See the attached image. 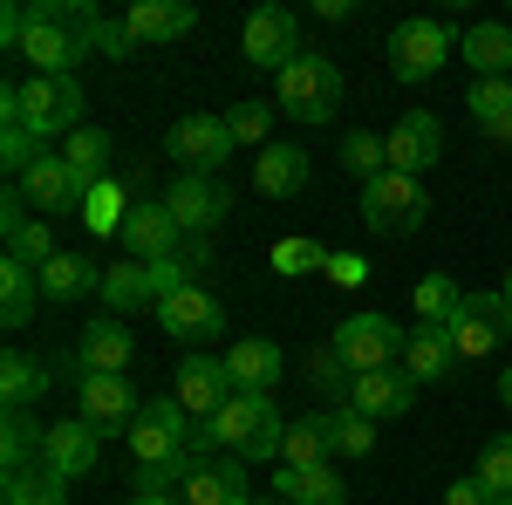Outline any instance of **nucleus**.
<instances>
[{
  "instance_id": "nucleus-42",
  "label": "nucleus",
  "mask_w": 512,
  "mask_h": 505,
  "mask_svg": "<svg viewBox=\"0 0 512 505\" xmlns=\"http://www.w3.org/2000/svg\"><path fill=\"white\" fill-rule=\"evenodd\" d=\"M308 383H315L321 396H335V410H349L355 376H349V362H342L335 349H315V355H308Z\"/></svg>"
},
{
  "instance_id": "nucleus-40",
  "label": "nucleus",
  "mask_w": 512,
  "mask_h": 505,
  "mask_svg": "<svg viewBox=\"0 0 512 505\" xmlns=\"http://www.w3.org/2000/svg\"><path fill=\"white\" fill-rule=\"evenodd\" d=\"M41 437H48V430H35V424H28V410H7V437H0L7 478H14V471H35L28 458H41Z\"/></svg>"
},
{
  "instance_id": "nucleus-55",
  "label": "nucleus",
  "mask_w": 512,
  "mask_h": 505,
  "mask_svg": "<svg viewBox=\"0 0 512 505\" xmlns=\"http://www.w3.org/2000/svg\"><path fill=\"white\" fill-rule=\"evenodd\" d=\"M499 505H512V499H499Z\"/></svg>"
},
{
  "instance_id": "nucleus-28",
  "label": "nucleus",
  "mask_w": 512,
  "mask_h": 505,
  "mask_svg": "<svg viewBox=\"0 0 512 505\" xmlns=\"http://www.w3.org/2000/svg\"><path fill=\"white\" fill-rule=\"evenodd\" d=\"M458 55L478 69V82L485 76H512V28H499V21H472V28L458 35Z\"/></svg>"
},
{
  "instance_id": "nucleus-10",
  "label": "nucleus",
  "mask_w": 512,
  "mask_h": 505,
  "mask_svg": "<svg viewBox=\"0 0 512 505\" xmlns=\"http://www.w3.org/2000/svg\"><path fill=\"white\" fill-rule=\"evenodd\" d=\"M164 151L178 171H198V178H219V164L233 157V130L226 117H212V110H198V117H178L164 130Z\"/></svg>"
},
{
  "instance_id": "nucleus-47",
  "label": "nucleus",
  "mask_w": 512,
  "mask_h": 505,
  "mask_svg": "<svg viewBox=\"0 0 512 505\" xmlns=\"http://www.w3.org/2000/svg\"><path fill=\"white\" fill-rule=\"evenodd\" d=\"M96 48H103L110 62H130V55H137V41H130V28H123V21H110V14H103V35H96Z\"/></svg>"
},
{
  "instance_id": "nucleus-7",
  "label": "nucleus",
  "mask_w": 512,
  "mask_h": 505,
  "mask_svg": "<svg viewBox=\"0 0 512 505\" xmlns=\"http://www.w3.org/2000/svg\"><path fill=\"white\" fill-rule=\"evenodd\" d=\"M431 219V198H424V178H403V171H383V178H369L362 185V226L369 233H417Z\"/></svg>"
},
{
  "instance_id": "nucleus-20",
  "label": "nucleus",
  "mask_w": 512,
  "mask_h": 505,
  "mask_svg": "<svg viewBox=\"0 0 512 505\" xmlns=\"http://www.w3.org/2000/svg\"><path fill=\"white\" fill-rule=\"evenodd\" d=\"M130 355H137V342H130V328H123L117 314L89 321V328H82V342H76L82 376H123V369H130Z\"/></svg>"
},
{
  "instance_id": "nucleus-4",
  "label": "nucleus",
  "mask_w": 512,
  "mask_h": 505,
  "mask_svg": "<svg viewBox=\"0 0 512 505\" xmlns=\"http://www.w3.org/2000/svg\"><path fill=\"white\" fill-rule=\"evenodd\" d=\"M335 103H342V69H335L328 55H308V48H301L274 82V110L294 117V123H328Z\"/></svg>"
},
{
  "instance_id": "nucleus-37",
  "label": "nucleus",
  "mask_w": 512,
  "mask_h": 505,
  "mask_svg": "<svg viewBox=\"0 0 512 505\" xmlns=\"http://www.w3.org/2000/svg\"><path fill=\"white\" fill-rule=\"evenodd\" d=\"M62 157H69V171H76V185H82V192L110 178V137H103V130H89V123H82L76 137L62 144Z\"/></svg>"
},
{
  "instance_id": "nucleus-32",
  "label": "nucleus",
  "mask_w": 512,
  "mask_h": 505,
  "mask_svg": "<svg viewBox=\"0 0 512 505\" xmlns=\"http://www.w3.org/2000/svg\"><path fill=\"white\" fill-rule=\"evenodd\" d=\"M130 185H117V178H103V185H89L82 192V226L96 239H123V219H130Z\"/></svg>"
},
{
  "instance_id": "nucleus-24",
  "label": "nucleus",
  "mask_w": 512,
  "mask_h": 505,
  "mask_svg": "<svg viewBox=\"0 0 512 505\" xmlns=\"http://www.w3.org/2000/svg\"><path fill=\"white\" fill-rule=\"evenodd\" d=\"M185 505H246V458H205V465L185 478Z\"/></svg>"
},
{
  "instance_id": "nucleus-36",
  "label": "nucleus",
  "mask_w": 512,
  "mask_h": 505,
  "mask_svg": "<svg viewBox=\"0 0 512 505\" xmlns=\"http://www.w3.org/2000/svg\"><path fill=\"white\" fill-rule=\"evenodd\" d=\"M458 308H465V287L451 273H424L417 280V328H451Z\"/></svg>"
},
{
  "instance_id": "nucleus-49",
  "label": "nucleus",
  "mask_w": 512,
  "mask_h": 505,
  "mask_svg": "<svg viewBox=\"0 0 512 505\" xmlns=\"http://www.w3.org/2000/svg\"><path fill=\"white\" fill-rule=\"evenodd\" d=\"M444 505H499V499H492V492H485L478 478H458V485L444 492Z\"/></svg>"
},
{
  "instance_id": "nucleus-26",
  "label": "nucleus",
  "mask_w": 512,
  "mask_h": 505,
  "mask_svg": "<svg viewBox=\"0 0 512 505\" xmlns=\"http://www.w3.org/2000/svg\"><path fill=\"white\" fill-rule=\"evenodd\" d=\"M274 492H280V505H349V485H342V471H335V465H308V471L280 465L274 471Z\"/></svg>"
},
{
  "instance_id": "nucleus-33",
  "label": "nucleus",
  "mask_w": 512,
  "mask_h": 505,
  "mask_svg": "<svg viewBox=\"0 0 512 505\" xmlns=\"http://www.w3.org/2000/svg\"><path fill=\"white\" fill-rule=\"evenodd\" d=\"M451 362H458V349H451L444 328H410V342H403V376L410 383H437Z\"/></svg>"
},
{
  "instance_id": "nucleus-51",
  "label": "nucleus",
  "mask_w": 512,
  "mask_h": 505,
  "mask_svg": "<svg viewBox=\"0 0 512 505\" xmlns=\"http://www.w3.org/2000/svg\"><path fill=\"white\" fill-rule=\"evenodd\" d=\"M130 505H185V499H164V492H130Z\"/></svg>"
},
{
  "instance_id": "nucleus-23",
  "label": "nucleus",
  "mask_w": 512,
  "mask_h": 505,
  "mask_svg": "<svg viewBox=\"0 0 512 505\" xmlns=\"http://www.w3.org/2000/svg\"><path fill=\"white\" fill-rule=\"evenodd\" d=\"M308 178H315V157L301 151V144H267L260 164H253V192L260 198H294Z\"/></svg>"
},
{
  "instance_id": "nucleus-29",
  "label": "nucleus",
  "mask_w": 512,
  "mask_h": 505,
  "mask_svg": "<svg viewBox=\"0 0 512 505\" xmlns=\"http://www.w3.org/2000/svg\"><path fill=\"white\" fill-rule=\"evenodd\" d=\"M35 301H41V273L7 253V260H0V321H7V328H28V321H35Z\"/></svg>"
},
{
  "instance_id": "nucleus-50",
  "label": "nucleus",
  "mask_w": 512,
  "mask_h": 505,
  "mask_svg": "<svg viewBox=\"0 0 512 505\" xmlns=\"http://www.w3.org/2000/svg\"><path fill=\"white\" fill-rule=\"evenodd\" d=\"M315 14H321V21H349L355 0H315Z\"/></svg>"
},
{
  "instance_id": "nucleus-48",
  "label": "nucleus",
  "mask_w": 512,
  "mask_h": 505,
  "mask_svg": "<svg viewBox=\"0 0 512 505\" xmlns=\"http://www.w3.org/2000/svg\"><path fill=\"white\" fill-rule=\"evenodd\" d=\"M328 280H335V287H362V280H369V260H362V253H335V260H328Z\"/></svg>"
},
{
  "instance_id": "nucleus-11",
  "label": "nucleus",
  "mask_w": 512,
  "mask_h": 505,
  "mask_svg": "<svg viewBox=\"0 0 512 505\" xmlns=\"http://www.w3.org/2000/svg\"><path fill=\"white\" fill-rule=\"evenodd\" d=\"M451 48H458V35L444 28V21H403L390 35V76L396 82H431L444 62H451Z\"/></svg>"
},
{
  "instance_id": "nucleus-30",
  "label": "nucleus",
  "mask_w": 512,
  "mask_h": 505,
  "mask_svg": "<svg viewBox=\"0 0 512 505\" xmlns=\"http://www.w3.org/2000/svg\"><path fill=\"white\" fill-rule=\"evenodd\" d=\"M96 287H103V273L89 267L82 253H55V260L41 267V301H55V308H69V301L96 294Z\"/></svg>"
},
{
  "instance_id": "nucleus-3",
  "label": "nucleus",
  "mask_w": 512,
  "mask_h": 505,
  "mask_svg": "<svg viewBox=\"0 0 512 505\" xmlns=\"http://www.w3.org/2000/svg\"><path fill=\"white\" fill-rule=\"evenodd\" d=\"M178 287H192V260L185 253H171V260H123V267H103V308L117 314H137V308H151L158 314Z\"/></svg>"
},
{
  "instance_id": "nucleus-2",
  "label": "nucleus",
  "mask_w": 512,
  "mask_h": 505,
  "mask_svg": "<svg viewBox=\"0 0 512 505\" xmlns=\"http://www.w3.org/2000/svg\"><path fill=\"white\" fill-rule=\"evenodd\" d=\"M0 123H21L35 144L48 137H76L82 130V82L76 76H35L0 89Z\"/></svg>"
},
{
  "instance_id": "nucleus-21",
  "label": "nucleus",
  "mask_w": 512,
  "mask_h": 505,
  "mask_svg": "<svg viewBox=\"0 0 512 505\" xmlns=\"http://www.w3.org/2000/svg\"><path fill=\"white\" fill-rule=\"evenodd\" d=\"M410 403H417V383H410L403 369L355 376V389H349V410H362L369 424H383V417H410Z\"/></svg>"
},
{
  "instance_id": "nucleus-5",
  "label": "nucleus",
  "mask_w": 512,
  "mask_h": 505,
  "mask_svg": "<svg viewBox=\"0 0 512 505\" xmlns=\"http://www.w3.org/2000/svg\"><path fill=\"white\" fill-rule=\"evenodd\" d=\"M205 430H212V444L233 451V458H280V444H287V424H280L274 396H233Z\"/></svg>"
},
{
  "instance_id": "nucleus-34",
  "label": "nucleus",
  "mask_w": 512,
  "mask_h": 505,
  "mask_svg": "<svg viewBox=\"0 0 512 505\" xmlns=\"http://www.w3.org/2000/svg\"><path fill=\"white\" fill-rule=\"evenodd\" d=\"M328 458H335V417H301V424H287L280 465L308 471V465H328Z\"/></svg>"
},
{
  "instance_id": "nucleus-45",
  "label": "nucleus",
  "mask_w": 512,
  "mask_h": 505,
  "mask_svg": "<svg viewBox=\"0 0 512 505\" xmlns=\"http://www.w3.org/2000/svg\"><path fill=\"white\" fill-rule=\"evenodd\" d=\"M7 253H14V260H28V267H48V260H55V233H48V219H28V226H21V233L7 239Z\"/></svg>"
},
{
  "instance_id": "nucleus-39",
  "label": "nucleus",
  "mask_w": 512,
  "mask_h": 505,
  "mask_svg": "<svg viewBox=\"0 0 512 505\" xmlns=\"http://www.w3.org/2000/svg\"><path fill=\"white\" fill-rule=\"evenodd\" d=\"M0 505H69V485H62L55 471H41V465L35 471H14Z\"/></svg>"
},
{
  "instance_id": "nucleus-1",
  "label": "nucleus",
  "mask_w": 512,
  "mask_h": 505,
  "mask_svg": "<svg viewBox=\"0 0 512 505\" xmlns=\"http://www.w3.org/2000/svg\"><path fill=\"white\" fill-rule=\"evenodd\" d=\"M96 35H103V14L89 0H41L28 7L21 55L35 62V76H76V62L96 55Z\"/></svg>"
},
{
  "instance_id": "nucleus-16",
  "label": "nucleus",
  "mask_w": 512,
  "mask_h": 505,
  "mask_svg": "<svg viewBox=\"0 0 512 505\" xmlns=\"http://www.w3.org/2000/svg\"><path fill=\"white\" fill-rule=\"evenodd\" d=\"M96 451H103V430L69 417V424H48L41 437V471H55L62 485H76L82 471H96Z\"/></svg>"
},
{
  "instance_id": "nucleus-52",
  "label": "nucleus",
  "mask_w": 512,
  "mask_h": 505,
  "mask_svg": "<svg viewBox=\"0 0 512 505\" xmlns=\"http://www.w3.org/2000/svg\"><path fill=\"white\" fill-rule=\"evenodd\" d=\"M499 403H506V410H512V369H506V376H499Z\"/></svg>"
},
{
  "instance_id": "nucleus-43",
  "label": "nucleus",
  "mask_w": 512,
  "mask_h": 505,
  "mask_svg": "<svg viewBox=\"0 0 512 505\" xmlns=\"http://www.w3.org/2000/svg\"><path fill=\"white\" fill-rule=\"evenodd\" d=\"M478 485L492 492V499H512V437H492L485 451H478Z\"/></svg>"
},
{
  "instance_id": "nucleus-19",
  "label": "nucleus",
  "mask_w": 512,
  "mask_h": 505,
  "mask_svg": "<svg viewBox=\"0 0 512 505\" xmlns=\"http://www.w3.org/2000/svg\"><path fill=\"white\" fill-rule=\"evenodd\" d=\"M14 185H21V198L35 205L41 219H48V212H62V205H82V185H76V171H69V157H62V151H41Z\"/></svg>"
},
{
  "instance_id": "nucleus-54",
  "label": "nucleus",
  "mask_w": 512,
  "mask_h": 505,
  "mask_svg": "<svg viewBox=\"0 0 512 505\" xmlns=\"http://www.w3.org/2000/svg\"><path fill=\"white\" fill-rule=\"evenodd\" d=\"M246 505H274V499H246Z\"/></svg>"
},
{
  "instance_id": "nucleus-41",
  "label": "nucleus",
  "mask_w": 512,
  "mask_h": 505,
  "mask_svg": "<svg viewBox=\"0 0 512 505\" xmlns=\"http://www.w3.org/2000/svg\"><path fill=\"white\" fill-rule=\"evenodd\" d=\"M328 260H335V253H328L321 239H280V246H274V273H280V280H301V273H328Z\"/></svg>"
},
{
  "instance_id": "nucleus-31",
  "label": "nucleus",
  "mask_w": 512,
  "mask_h": 505,
  "mask_svg": "<svg viewBox=\"0 0 512 505\" xmlns=\"http://www.w3.org/2000/svg\"><path fill=\"white\" fill-rule=\"evenodd\" d=\"M0 396H7V410H28L48 396V362L28 349H7L0 355Z\"/></svg>"
},
{
  "instance_id": "nucleus-46",
  "label": "nucleus",
  "mask_w": 512,
  "mask_h": 505,
  "mask_svg": "<svg viewBox=\"0 0 512 505\" xmlns=\"http://www.w3.org/2000/svg\"><path fill=\"white\" fill-rule=\"evenodd\" d=\"M267 123H274V110H267V103H233V110H226L233 144H260V151H267Z\"/></svg>"
},
{
  "instance_id": "nucleus-14",
  "label": "nucleus",
  "mask_w": 512,
  "mask_h": 505,
  "mask_svg": "<svg viewBox=\"0 0 512 505\" xmlns=\"http://www.w3.org/2000/svg\"><path fill=\"white\" fill-rule=\"evenodd\" d=\"M123 253L130 260H171L185 253V226L164 212V198H137L130 219H123Z\"/></svg>"
},
{
  "instance_id": "nucleus-18",
  "label": "nucleus",
  "mask_w": 512,
  "mask_h": 505,
  "mask_svg": "<svg viewBox=\"0 0 512 505\" xmlns=\"http://www.w3.org/2000/svg\"><path fill=\"white\" fill-rule=\"evenodd\" d=\"M158 328H164V335H178V342H212V335L226 328V308L192 280V287H178V294L158 308Z\"/></svg>"
},
{
  "instance_id": "nucleus-25",
  "label": "nucleus",
  "mask_w": 512,
  "mask_h": 505,
  "mask_svg": "<svg viewBox=\"0 0 512 505\" xmlns=\"http://www.w3.org/2000/svg\"><path fill=\"white\" fill-rule=\"evenodd\" d=\"M192 7L185 0H137L130 14H123V28H130V41L137 48H158V41H178V35H192Z\"/></svg>"
},
{
  "instance_id": "nucleus-9",
  "label": "nucleus",
  "mask_w": 512,
  "mask_h": 505,
  "mask_svg": "<svg viewBox=\"0 0 512 505\" xmlns=\"http://www.w3.org/2000/svg\"><path fill=\"white\" fill-rule=\"evenodd\" d=\"M451 349H458V362H478V355H499L512 335V301L506 294H465V308L451 314Z\"/></svg>"
},
{
  "instance_id": "nucleus-6",
  "label": "nucleus",
  "mask_w": 512,
  "mask_h": 505,
  "mask_svg": "<svg viewBox=\"0 0 512 505\" xmlns=\"http://www.w3.org/2000/svg\"><path fill=\"white\" fill-rule=\"evenodd\" d=\"M130 451L137 465H171V458H198V424L185 417L178 396H151L130 424Z\"/></svg>"
},
{
  "instance_id": "nucleus-44",
  "label": "nucleus",
  "mask_w": 512,
  "mask_h": 505,
  "mask_svg": "<svg viewBox=\"0 0 512 505\" xmlns=\"http://www.w3.org/2000/svg\"><path fill=\"white\" fill-rule=\"evenodd\" d=\"M335 417V458H369L376 451V424L362 410H328Z\"/></svg>"
},
{
  "instance_id": "nucleus-27",
  "label": "nucleus",
  "mask_w": 512,
  "mask_h": 505,
  "mask_svg": "<svg viewBox=\"0 0 512 505\" xmlns=\"http://www.w3.org/2000/svg\"><path fill=\"white\" fill-rule=\"evenodd\" d=\"M226 376H233L239 396H267V389L280 383V349H274V342H260V335H246V342L226 349Z\"/></svg>"
},
{
  "instance_id": "nucleus-8",
  "label": "nucleus",
  "mask_w": 512,
  "mask_h": 505,
  "mask_svg": "<svg viewBox=\"0 0 512 505\" xmlns=\"http://www.w3.org/2000/svg\"><path fill=\"white\" fill-rule=\"evenodd\" d=\"M403 342H410V335L396 328L390 314H349L328 349L349 362V376H376V369H390L396 355H403Z\"/></svg>"
},
{
  "instance_id": "nucleus-53",
  "label": "nucleus",
  "mask_w": 512,
  "mask_h": 505,
  "mask_svg": "<svg viewBox=\"0 0 512 505\" xmlns=\"http://www.w3.org/2000/svg\"><path fill=\"white\" fill-rule=\"evenodd\" d=\"M499 294H506V301H512V267H506V287H499Z\"/></svg>"
},
{
  "instance_id": "nucleus-35",
  "label": "nucleus",
  "mask_w": 512,
  "mask_h": 505,
  "mask_svg": "<svg viewBox=\"0 0 512 505\" xmlns=\"http://www.w3.org/2000/svg\"><path fill=\"white\" fill-rule=\"evenodd\" d=\"M472 123L485 130V137H499V144H512V76H485L472 82Z\"/></svg>"
},
{
  "instance_id": "nucleus-38",
  "label": "nucleus",
  "mask_w": 512,
  "mask_h": 505,
  "mask_svg": "<svg viewBox=\"0 0 512 505\" xmlns=\"http://www.w3.org/2000/svg\"><path fill=\"white\" fill-rule=\"evenodd\" d=\"M342 171H355L362 185L383 178V171H390V144H383L376 130H349V137H342Z\"/></svg>"
},
{
  "instance_id": "nucleus-17",
  "label": "nucleus",
  "mask_w": 512,
  "mask_h": 505,
  "mask_svg": "<svg viewBox=\"0 0 512 505\" xmlns=\"http://www.w3.org/2000/svg\"><path fill=\"white\" fill-rule=\"evenodd\" d=\"M383 144H390V171H403V178H424V171L437 164V151H444V123H437L431 110H403Z\"/></svg>"
},
{
  "instance_id": "nucleus-22",
  "label": "nucleus",
  "mask_w": 512,
  "mask_h": 505,
  "mask_svg": "<svg viewBox=\"0 0 512 505\" xmlns=\"http://www.w3.org/2000/svg\"><path fill=\"white\" fill-rule=\"evenodd\" d=\"M76 417L110 437L117 424H137V389L123 383V376H82V410Z\"/></svg>"
},
{
  "instance_id": "nucleus-15",
  "label": "nucleus",
  "mask_w": 512,
  "mask_h": 505,
  "mask_svg": "<svg viewBox=\"0 0 512 505\" xmlns=\"http://www.w3.org/2000/svg\"><path fill=\"white\" fill-rule=\"evenodd\" d=\"M239 48H246V62H253V69H274V76H280V69L301 55V21H294L287 7H260V14L246 21Z\"/></svg>"
},
{
  "instance_id": "nucleus-13",
  "label": "nucleus",
  "mask_w": 512,
  "mask_h": 505,
  "mask_svg": "<svg viewBox=\"0 0 512 505\" xmlns=\"http://www.w3.org/2000/svg\"><path fill=\"white\" fill-rule=\"evenodd\" d=\"M171 396L185 403V417H192V424H212V417L233 403L239 389H233V376H226V362L192 355V362H178V383H171Z\"/></svg>"
},
{
  "instance_id": "nucleus-12",
  "label": "nucleus",
  "mask_w": 512,
  "mask_h": 505,
  "mask_svg": "<svg viewBox=\"0 0 512 505\" xmlns=\"http://www.w3.org/2000/svg\"><path fill=\"white\" fill-rule=\"evenodd\" d=\"M164 212L185 226V239H212V226L233 212V198L219 178H198V171H178L171 178V192H164Z\"/></svg>"
}]
</instances>
